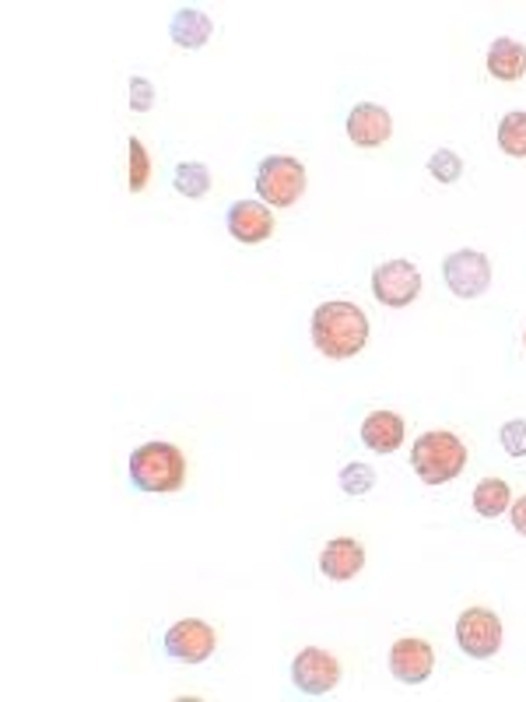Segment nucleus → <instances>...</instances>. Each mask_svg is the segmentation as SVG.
Listing matches in <instances>:
<instances>
[{
  "instance_id": "nucleus-1",
  "label": "nucleus",
  "mask_w": 526,
  "mask_h": 702,
  "mask_svg": "<svg viewBox=\"0 0 526 702\" xmlns=\"http://www.w3.org/2000/svg\"><path fill=\"white\" fill-rule=\"evenodd\" d=\"M368 341V316L354 302H323L313 313V344L327 359H354Z\"/></svg>"
},
{
  "instance_id": "nucleus-2",
  "label": "nucleus",
  "mask_w": 526,
  "mask_h": 702,
  "mask_svg": "<svg viewBox=\"0 0 526 702\" xmlns=\"http://www.w3.org/2000/svg\"><path fill=\"white\" fill-rule=\"evenodd\" d=\"M127 471L137 492L168 496L179 492L183 481H187V456L173 442H145V447L130 453Z\"/></svg>"
},
{
  "instance_id": "nucleus-3",
  "label": "nucleus",
  "mask_w": 526,
  "mask_h": 702,
  "mask_svg": "<svg viewBox=\"0 0 526 702\" xmlns=\"http://www.w3.org/2000/svg\"><path fill=\"white\" fill-rule=\"evenodd\" d=\"M411 464H414V475L428 481V485H446L460 478V471L467 467V447L446 429L436 433H425L422 439L414 442L411 450Z\"/></svg>"
},
{
  "instance_id": "nucleus-4",
  "label": "nucleus",
  "mask_w": 526,
  "mask_h": 702,
  "mask_svg": "<svg viewBox=\"0 0 526 702\" xmlns=\"http://www.w3.org/2000/svg\"><path fill=\"white\" fill-rule=\"evenodd\" d=\"M253 187L267 208H291L305 190V170L291 155H267L256 165Z\"/></svg>"
},
{
  "instance_id": "nucleus-5",
  "label": "nucleus",
  "mask_w": 526,
  "mask_h": 702,
  "mask_svg": "<svg viewBox=\"0 0 526 702\" xmlns=\"http://www.w3.org/2000/svg\"><path fill=\"white\" fill-rule=\"evenodd\" d=\"M442 278L456 299H477L491 285V261L477 250H456L442 261Z\"/></svg>"
},
{
  "instance_id": "nucleus-6",
  "label": "nucleus",
  "mask_w": 526,
  "mask_h": 702,
  "mask_svg": "<svg viewBox=\"0 0 526 702\" xmlns=\"http://www.w3.org/2000/svg\"><path fill=\"white\" fill-rule=\"evenodd\" d=\"M456 647L474 661H488L502 647V622L485 607H471L456 618Z\"/></svg>"
},
{
  "instance_id": "nucleus-7",
  "label": "nucleus",
  "mask_w": 526,
  "mask_h": 702,
  "mask_svg": "<svg viewBox=\"0 0 526 702\" xmlns=\"http://www.w3.org/2000/svg\"><path fill=\"white\" fill-rule=\"evenodd\" d=\"M337 681H340V661L327 650L305 647L302 653H296V661H291V685H296L302 695H327L337 689Z\"/></svg>"
},
{
  "instance_id": "nucleus-8",
  "label": "nucleus",
  "mask_w": 526,
  "mask_h": 702,
  "mask_svg": "<svg viewBox=\"0 0 526 702\" xmlns=\"http://www.w3.org/2000/svg\"><path fill=\"white\" fill-rule=\"evenodd\" d=\"M422 292V271L411 261H386L373 271V296L383 306H411Z\"/></svg>"
},
{
  "instance_id": "nucleus-9",
  "label": "nucleus",
  "mask_w": 526,
  "mask_h": 702,
  "mask_svg": "<svg viewBox=\"0 0 526 702\" xmlns=\"http://www.w3.org/2000/svg\"><path fill=\"white\" fill-rule=\"evenodd\" d=\"M214 643H218V639H214V629L208 622H200V618L176 622L162 639L165 653L173 661H179V664H204L214 653Z\"/></svg>"
},
{
  "instance_id": "nucleus-10",
  "label": "nucleus",
  "mask_w": 526,
  "mask_h": 702,
  "mask_svg": "<svg viewBox=\"0 0 526 702\" xmlns=\"http://www.w3.org/2000/svg\"><path fill=\"white\" fill-rule=\"evenodd\" d=\"M228 236L239 239L242 247H256V242L271 239L274 233V211L263 201H236L225 215Z\"/></svg>"
},
{
  "instance_id": "nucleus-11",
  "label": "nucleus",
  "mask_w": 526,
  "mask_h": 702,
  "mask_svg": "<svg viewBox=\"0 0 526 702\" xmlns=\"http://www.w3.org/2000/svg\"><path fill=\"white\" fill-rule=\"evenodd\" d=\"M431 667H436V650H431L425 639H397L390 650V670L397 681L404 685H422Z\"/></svg>"
},
{
  "instance_id": "nucleus-12",
  "label": "nucleus",
  "mask_w": 526,
  "mask_h": 702,
  "mask_svg": "<svg viewBox=\"0 0 526 702\" xmlns=\"http://www.w3.org/2000/svg\"><path fill=\"white\" fill-rule=\"evenodd\" d=\"M348 137L359 148H379L390 141L393 134V116L383 110L376 102H362L348 113Z\"/></svg>"
},
{
  "instance_id": "nucleus-13",
  "label": "nucleus",
  "mask_w": 526,
  "mask_h": 702,
  "mask_svg": "<svg viewBox=\"0 0 526 702\" xmlns=\"http://www.w3.org/2000/svg\"><path fill=\"white\" fill-rule=\"evenodd\" d=\"M362 566H365V548L354 538H334L320 552V573L327 579H337V584L354 579L362 573Z\"/></svg>"
},
{
  "instance_id": "nucleus-14",
  "label": "nucleus",
  "mask_w": 526,
  "mask_h": 702,
  "mask_svg": "<svg viewBox=\"0 0 526 702\" xmlns=\"http://www.w3.org/2000/svg\"><path fill=\"white\" fill-rule=\"evenodd\" d=\"M362 442L373 453H393L404 442V418L397 411H373L362 422Z\"/></svg>"
},
{
  "instance_id": "nucleus-15",
  "label": "nucleus",
  "mask_w": 526,
  "mask_h": 702,
  "mask_svg": "<svg viewBox=\"0 0 526 702\" xmlns=\"http://www.w3.org/2000/svg\"><path fill=\"white\" fill-rule=\"evenodd\" d=\"M211 33H214L211 18L197 8H183L173 14V22H168V39H173L179 50H200V46H208Z\"/></svg>"
},
{
  "instance_id": "nucleus-16",
  "label": "nucleus",
  "mask_w": 526,
  "mask_h": 702,
  "mask_svg": "<svg viewBox=\"0 0 526 702\" xmlns=\"http://www.w3.org/2000/svg\"><path fill=\"white\" fill-rule=\"evenodd\" d=\"M488 74L499 82H519L526 74V46L516 39H494L488 50Z\"/></svg>"
},
{
  "instance_id": "nucleus-17",
  "label": "nucleus",
  "mask_w": 526,
  "mask_h": 702,
  "mask_svg": "<svg viewBox=\"0 0 526 702\" xmlns=\"http://www.w3.org/2000/svg\"><path fill=\"white\" fill-rule=\"evenodd\" d=\"M509 506H513V496H509V485L499 481V478H485L481 485L474 488V510L494 521V516H502Z\"/></svg>"
},
{
  "instance_id": "nucleus-18",
  "label": "nucleus",
  "mask_w": 526,
  "mask_h": 702,
  "mask_svg": "<svg viewBox=\"0 0 526 702\" xmlns=\"http://www.w3.org/2000/svg\"><path fill=\"white\" fill-rule=\"evenodd\" d=\"M173 187L176 193L190 197V201H200L211 190V170L204 162H179L173 173Z\"/></svg>"
},
{
  "instance_id": "nucleus-19",
  "label": "nucleus",
  "mask_w": 526,
  "mask_h": 702,
  "mask_svg": "<svg viewBox=\"0 0 526 702\" xmlns=\"http://www.w3.org/2000/svg\"><path fill=\"white\" fill-rule=\"evenodd\" d=\"M499 148L513 159H526V113L513 110L499 124Z\"/></svg>"
},
{
  "instance_id": "nucleus-20",
  "label": "nucleus",
  "mask_w": 526,
  "mask_h": 702,
  "mask_svg": "<svg viewBox=\"0 0 526 702\" xmlns=\"http://www.w3.org/2000/svg\"><path fill=\"white\" fill-rule=\"evenodd\" d=\"M373 485H376V471L368 467V464H345V471H340V488H345L348 496H365V492H373Z\"/></svg>"
},
{
  "instance_id": "nucleus-21",
  "label": "nucleus",
  "mask_w": 526,
  "mask_h": 702,
  "mask_svg": "<svg viewBox=\"0 0 526 702\" xmlns=\"http://www.w3.org/2000/svg\"><path fill=\"white\" fill-rule=\"evenodd\" d=\"M148 176H151V159H148V148L141 137H130V193H141L148 187Z\"/></svg>"
},
{
  "instance_id": "nucleus-22",
  "label": "nucleus",
  "mask_w": 526,
  "mask_h": 702,
  "mask_svg": "<svg viewBox=\"0 0 526 702\" xmlns=\"http://www.w3.org/2000/svg\"><path fill=\"white\" fill-rule=\"evenodd\" d=\"M428 173L436 176L439 183H456V179L463 176V162H460L456 151H450V148H439L436 155L428 159Z\"/></svg>"
},
{
  "instance_id": "nucleus-23",
  "label": "nucleus",
  "mask_w": 526,
  "mask_h": 702,
  "mask_svg": "<svg viewBox=\"0 0 526 702\" xmlns=\"http://www.w3.org/2000/svg\"><path fill=\"white\" fill-rule=\"evenodd\" d=\"M502 450L509 456H526V418H513V422H505L502 425Z\"/></svg>"
},
{
  "instance_id": "nucleus-24",
  "label": "nucleus",
  "mask_w": 526,
  "mask_h": 702,
  "mask_svg": "<svg viewBox=\"0 0 526 702\" xmlns=\"http://www.w3.org/2000/svg\"><path fill=\"white\" fill-rule=\"evenodd\" d=\"M154 105V85L148 78H130V110L148 113Z\"/></svg>"
},
{
  "instance_id": "nucleus-25",
  "label": "nucleus",
  "mask_w": 526,
  "mask_h": 702,
  "mask_svg": "<svg viewBox=\"0 0 526 702\" xmlns=\"http://www.w3.org/2000/svg\"><path fill=\"white\" fill-rule=\"evenodd\" d=\"M509 521H513L516 534H523V538H526V496L516 499L513 506H509Z\"/></svg>"
},
{
  "instance_id": "nucleus-26",
  "label": "nucleus",
  "mask_w": 526,
  "mask_h": 702,
  "mask_svg": "<svg viewBox=\"0 0 526 702\" xmlns=\"http://www.w3.org/2000/svg\"><path fill=\"white\" fill-rule=\"evenodd\" d=\"M523 344H526V334H523Z\"/></svg>"
}]
</instances>
